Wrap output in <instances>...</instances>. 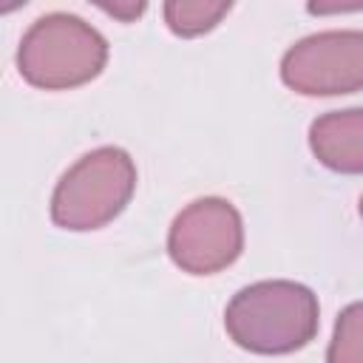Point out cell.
Segmentation results:
<instances>
[{"mask_svg": "<svg viewBox=\"0 0 363 363\" xmlns=\"http://www.w3.org/2000/svg\"><path fill=\"white\" fill-rule=\"evenodd\" d=\"M227 11H230V3H167L164 20L170 31L182 37H196L201 31H210Z\"/></svg>", "mask_w": 363, "mask_h": 363, "instance_id": "ba28073f", "label": "cell"}, {"mask_svg": "<svg viewBox=\"0 0 363 363\" xmlns=\"http://www.w3.org/2000/svg\"><path fill=\"white\" fill-rule=\"evenodd\" d=\"M326 360L329 363H363V301L340 312Z\"/></svg>", "mask_w": 363, "mask_h": 363, "instance_id": "52a82bcc", "label": "cell"}, {"mask_svg": "<svg viewBox=\"0 0 363 363\" xmlns=\"http://www.w3.org/2000/svg\"><path fill=\"white\" fill-rule=\"evenodd\" d=\"M244 247L238 210L224 199H199L184 207L167 235L170 258L193 275H213L230 267Z\"/></svg>", "mask_w": 363, "mask_h": 363, "instance_id": "277c9868", "label": "cell"}, {"mask_svg": "<svg viewBox=\"0 0 363 363\" xmlns=\"http://www.w3.org/2000/svg\"><path fill=\"white\" fill-rule=\"evenodd\" d=\"M289 88L309 96L363 88V31H326L292 45L281 62Z\"/></svg>", "mask_w": 363, "mask_h": 363, "instance_id": "5b68a950", "label": "cell"}, {"mask_svg": "<svg viewBox=\"0 0 363 363\" xmlns=\"http://www.w3.org/2000/svg\"><path fill=\"white\" fill-rule=\"evenodd\" d=\"M309 145L320 164L340 173H363V108L332 111L315 119Z\"/></svg>", "mask_w": 363, "mask_h": 363, "instance_id": "8992f818", "label": "cell"}, {"mask_svg": "<svg viewBox=\"0 0 363 363\" xmlns=\"http://www.w3.org/2000/svg\"><path fill=\"white\" fill-rule=\"evenodd\" d=\"M136 187V167L119 147H99L68 167L51 196V218L65 230H96L116 218Z\"/></svg>", "mask_w": 363, "mask_h": 363, "instance_id": "3957f363", "label": "cell"}, {"mask_svg": "<svg viewBox=\"0 0 363 363\" xmlns=\"http://www.w3.org/2000/svg\"><path fill=\"white\" fill-rule=\"evenodd\" d=\"M108 14H113V17H122V20H130V17H136V14H142L145 11V6L142 3H136V6H102Z\"/></svg>", "mask_w": 363, "mask_h": 363, "instance_id": "9c48e42d", "label": "cell"}, {"mask_svg": "<svg viewBox=\"0 0 363 363\" xmlns=\"http://www.w3.org/2000/svg\"><path fill=\"white\" fill-rule=\"evenodd\" d=\"M360 216H363V196H360Z\"/></svg>", "mask_w": 363, "mask_h": 363, "instance_id": "30bf717a", "label": "cell"}, {"mask_svg": "<svg viewBox=\"0 0 363 363\" xmlns=\"http://www.w3.org/2000/svg\"><path fill=\"white\" fill-rule=\"evenodd\" d=\"M108 60L105 37L71 14L40 17L23 37L20 74L45 91H62L94 79Z\"/></svg>", "mask_w": 363, "mask_h": 363, "instance_id": "7a4b0ae2", "label": "cell"}, {"mask_svg": "<svg viewBox=\"0 0 363 363\" xmlns=\"http://www.w3.org/2000/svg\"><path fill=\"white\" fill-rule=\"evenodd\" d=\"M227 335L258 354H286L318 332V298L295 281H261L233 295L224 309Z\"/></svg>", "mask_w": 363, "mask_h": 363, "instance_id": "6da1fadb", "label": "cell"}]
</instances>
